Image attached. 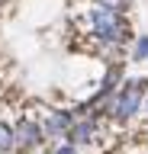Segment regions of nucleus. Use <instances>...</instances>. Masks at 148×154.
I'll return each mask as SVG.
<instances>
[{"instance_id": "obj_6", "label": "nucleus", "mask_w": 148, "mask_h": 154, "mask_svg": "<svg viewBox=\"0 0 148 154\" xmlns=\"http://www.w3.org/2000/svg\"><path fill=\"white\" fill-rule=\"evenodd\" d=\"M16 148V135H13V125L0 122V154H7Z\"/></svg>"}, {"instance_id": "obj_10", "label": "nucleus", "mask_w": 148, "mask_h": 154, "mask_svg": "<svg viewBox=\"0 0 148 154\" xmlns=\"http://www.w3.org/2000/svg\"><path fill=\"white\" fill-rule=\"evenodd\" d=\"M145 112H148V100H145Z\"/></svg>"}, {"instance_id": "obj_9", "label": "nucleus", "mask_w": 148, "mask_h": 154, "mask_svg": "<svg viewBox=\"0 0 148 154\" xmlns=\"http://www.w3.org/2000/svg\"><path fill=\"white\" fill-rule=\"evenodd\" d=\"M52 154H77V144H61V148H55V151H52Z\"/></svg>"}, {"instance_id": "obj_1", "label": "nucleus", "mask_w": 148, "mask_h": 154, "mask_svg": "<svg viewBox=\"0 0 148 154\" xmlns=\"http://www.w3.org/2000/svg\"><path fill=\"white\" fill-rule=\"evenodd\" d=\"M87 16H90V35H97V42L103 48H116V45H122V42L132 38L126 13H116V10L97 3Z\"/></svg>"}, {"instance_id": "obj_4", "label": "nucleus", "mask_w": 148, "mask_h": 154, "mask_svg": "<svg viewBox=\"0 0 148 154\" xmlns=\"http://www.w3.org/2000/svg\"><path fill=\"white\" fill-rule=\"evenodd\" d=\"M71 125H74V112H68V109H52V112L45 116L42 132L49 135V138H61V135H68Z\"/></svg>"}, {"instance_id": "obj_5", "label": "nucleus", "mask_w": 148, "mask_h": 154, "mask_svg": "<svg viewBox=\"0 0 148 154\" xmlns=\"http://www.w3.org/2000/svg\"><path fill=\"white\" fill-rule=\"evenodd\" d=\"M97 125H100V119H97V116H87V119H77V122H74V125L68 128V135H65V138H68L71 144H87L90 138L97 135Z\"/></svg>"}, {"instance_id": "obj_8", "label": "nucleus", "mask_w": 148, "mask_h": 154, "mask_svg": "<svg viewBox=\"0 0 148 154\" xmlns=\"http://www.w3.org/2000/svg\"><path fill=\"white\" fill-rule=\"evenodd\" d=\"M97 3H103V7H109V10H116V13L132 10V0H97Z\"/></svg>"}, {"instance_id": "obj_2", "label": "nucleus", "mask_w": 148, "mask_h": 154, "mask_svg": "<svg viewBox=\"0 0 148 154\" xmlns=\"http://www.w3.org/2000/svg\"><path fill=\"white\" fill-rule=\"evenodd\" d=\"M145 93H148V80H126V84L113 93V100L106 103V109L116 116L119 122H129L135 112H142Z\"/></svg>"}, {"instance_id": "obj_7", "label": "nucleus", "mask_w": 148, "mask_h": 154, "mask_svg": "<svg viewBox=\"0 0 148 154\" xmlns=\"http://www.w3.org/2000/svg\"><path fill=\"white\" fill-rule=\"evenodd\" d=\"M132 61H135V64L148 61V35H138V38H135V48H132Z\"/></svg>"}, {"instance_id": "obj_3", "label": "nucleus", "mask_w": 148, "mask_h": 154, "mask_svg": "<svg viewBox=\"0 0 148 154\" xmlns=\"http://www.w3.org/2000/svg\"><path fill=\"white\" fill-rule=\"evenodd\" d=\"M13 135H16V148H13V151H20V154L36 151V148L42 144V138H45V132H42L32 119H20L16 128H13Z\"/></svg>"}]
</instances>
